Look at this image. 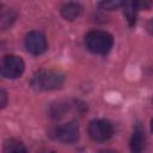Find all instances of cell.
I'll list each match as a JSON object with an SVG mask.
<instances>
[{"label":"cell","mask_w":153,"mask_h":153,"mask_svg":"<svg viewBox=\"0 0 153 153\" xmlns=\"http://www.w3.org/2000/svg\"><path fill=\"white\" fill-rule=\"evenodd\" d=\"M65 81V75L55 69H41L31 79L32 88L37 91H51L60 88Z\"/></svg>","instance_id":"1"},{"label":"cell","mask_w":153,"mask_h":153,"mask_svg":"<svg viewBox=\"0 0 153 153\" xmlns=\"http://www.w3.org/2000/svg\"><path fill=\"white\" fill-rule=\"evenodd\" d=\"M86 48L94 54H106L114 44V38L110 33L102 30L90 31L85 36Z\"/></svg>","instance_id":"2"},{"label":"cell","mask_w":153,"mask_h":153,"mask_svg":"<svg viewBox=\"0 0 153 153\" xmlns=\"http://www.w3.org/2000/svg\"><path fill=\"white\" fill-rule=\"evenodd\" d=\"M25 65L17 55H6L1 61V75L7 79H16L24 72Z\"/></svg>","instance_id":"3"},{"label":"cell","mask_w":153,"mask_h":153,"mask_svg":"<svg viewBox=\"0 0 153 153\" xmlns=\"http://www.w3.org/2000/svg\"><path fill=\"white\" fill-rule=\"evenodd\" d=\"M88 135L92 140L103 142L111 137L112 135V126L106 120H93L88 124Z\"/></svg>","instance_id":"4"},{"label":"cell","mask_w":153,"mask_h":153,"mask_svg":"<svg viewBox=\"0 0 153 153\" xmlns=\"http://www.w3.org/2000/svg\"><path fill=\"white\" fill-rule=\"evenodd\" d=\"M25 48L32 55H41L47 50V39L39 31H31L25 37Z\"/></svg>","instance_id":"5"},{"label":"cell","mask_w":153,"mask_h":153,"mask_svg":"<svg viewBox=\"0 0 153 153\" xmlns=\"http://www.w3.org/2000/svg\"><path fill=\"white\" fill-rule=\"evenodd\" d=\"M56 136L65 143H73L79 139V127L74 122H67L57 128Z\"/></svg>","instance_id":"6"},{"label":"cell","mask_w":153,"mask_h":153,"mask_svg":"<svg viewBox=\"0 0 153 153\" xmlns=\"http://www.w3.org/2000/svg\"><path fill=\"white\" fill-rule=\"evenodd\" d=\"M145 148V133L140 124L134 128L131 139H130V152L131 153H142Z\"/></svg>","instance_id":"7"},{"label":"cell","mask_w":153,"mask_h":153,"mask_svg":"<svg viewBox=\"0 0 153 153\" xmlns=\"http://www.w3.org/2000/svg\"><path fill=\"white\" fill-rule=\"evenodd\" d=\"M60 12L66 20H74L81 14L82 6L78 2H66L62 5Z\"/></svg>","instance_id":"8"},{"label":"cell","mask_w":153,"mask_h":153,"mask_svg":"<svg viewBox=\"0 0 153 153\" xmlns=\"http://www.w3.org/2000/svg\"><path fill=\"white\" fill-rule=\"evenodd\" d=\"M16 12L12 8H2L1 10V17H0V26L1 29H7L13 24L16 20Z\"/></svg>","instance_id":"9"},{"label":"cell","mask_w":153,"mask_h":153,"mask_svg":"<svg viewBox=\"0 0 153 153\" xmlns=\"http://www.w3.org/2000/svg\"><path fill=\"white\" fill-rule=\"evenodd\" d=\"M4 151H5V153H26V149H25L24 145L20 141L14 140V139H11V140L6 141Z\"/></svg>","instance_id":"10"},{"label":"cell","mask_w":153,"mask_h":153,"mask_svg":"<svg viewBox=\"0 0 153 153\" xmlns=\"http://www.w3.org/2000/svg\"><path fill=\"white\" fill-rule=\"evenodd\" d=\"M136 8L134 6V2L133 1H129V2H123V13L127 18V20L129 22L130 25H134L135 24V18H136Z\"/></svg>","instance_id":"11"},{"label":"cell","mask_w":153,"mask_h":153,"mask_svg":"<svg viewBox=\"0 0 153 153\" xmlns=\"http://www.w3.org/2000/svg\"><path fill=\"white\" fill-rule=\"evenodd\" d=\"M103 10H109V11H112V10H116L120 6H123V2L122 1H102L98 4Z\"/></svg>","instance_id":"12"},{"label":"cell","mask_w":153,"mask_h":153,"mask_svg":"<svg viewBox=\"0 0 153 153\" xmlns=\"http://www.w3.org/2000/svg\"><path fill=\"white\" fill-rule=\"evenodd\" d=\"M0 98H1L0 106L1 108H5L6 106V102H7V96H6V92L4 90H1V92H0Z\"/></svg>","instance_id":"13"},{"label":"cell","mask_w":153,"mask_h":153,"mask_svg":"<svg viewBox=\"0 0 153 153\" xmlns=\"http://www.w3.org/2000/svg\"><path fill=\"white\" fill-rule=\"evenodd\" d=\"M147 31H148L151 35H153V18L147 23Z\"/></svg>","instance_id":"14"},{"label":"cell","mask_w":153,"mask_h":153,"mask_svg":"<svg viewBox=\"0 0 153 153\" xmlns=\"http://www.w3.org/2000/svg\"><path fill=\"white\" fill-rule=\"evenodd\" d=\"M99 153H117V152L114 151V149H103V151H100Z\"/></svg>","instance_id":"15"},{"label":"cell","mask_w":153,"mask_h":153,"mask_svg":"<svg viewBox=\"0 0 153 153\" xmlns=\"http://www.w3.org/2000/svg\"><path fill=\"white\" fill-rule=\"evenodd\" d=\"M38 153H55L54 151H50V149H42V151H39Z\"/></svg>","instance_id":"16"},{"label":"cell","mask_w":153,"mask_h":153,"mask_svg":"<svg viewBox=\"0 0 153 153\" xmlns=\"http://www.w3.org/2000/svg\"><path fill=\"white\" fill-rule=\"evenodd\" d=\"M151 129H152V131H153V120H152V122H151Z\"/></svg>","instance_id":"17"}]
</instances>
